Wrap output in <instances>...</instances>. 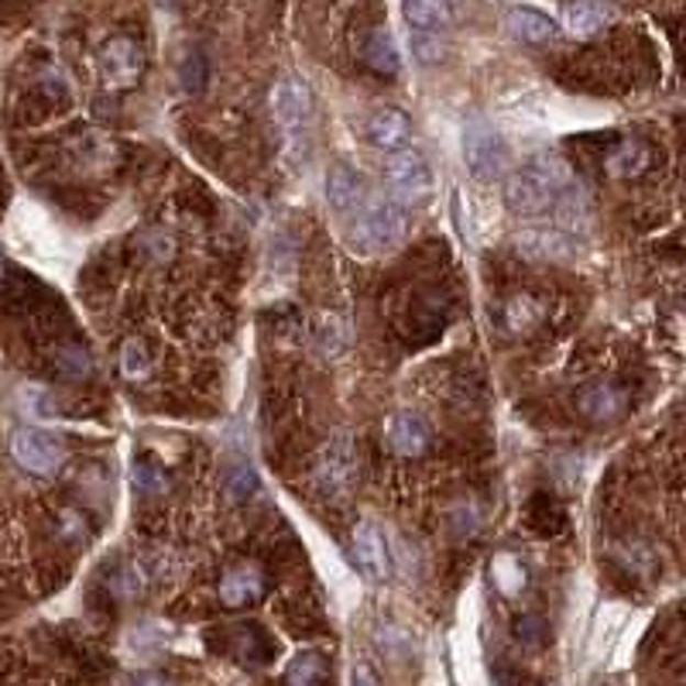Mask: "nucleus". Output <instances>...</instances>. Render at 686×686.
<instances>
[{
	"mask_svg": "<svg viewBox=\"0 0 686 686\" xmlns=\"http://www.w3.org/2000/svg\"><path fill=\"white\" fill-rule=\"evenodd\" d=\"M611 18H615V11H611V4H605V0H574L563 14V24L569 35L590 38L600 32V27H608Z\"/></svg>",
	"mask_w": 686,
	"mask_h": 686,
	"instance_id": "nucleus-15",
	"label": "nucleus"
},
{
	"mask_svg": "<svg viewBox=\"0 0 686 686\" xmlns=\"http://www.w3.org/2000/svg\"><path fill=\"white\" fill-rule=\"evenodd\" d=\"M649 165H652V152L639 137H621L608 152V176L615 179H639Z\"/></svg>",
	"mask_w": 686,
	"mask_h": 686,
	"instance_id": "nucleus-16",
	"label": "nucleus"
},
{
	"mask_svg": "<svg viewBox=\"0 0 686 686\" xmlns=\"http://www.w3.org/2000/svg\"><path fill=\"white\" fill-rule=\"evenodd\" d=\"M574 192V172L556 155H539L535 162L511 172L505 182V207L519 217H542L556 210Z\"/></svg>",
	"mask_w": 686,
	"mask_h": 686,
	"instance_id": "nucleus-1",
	"label": "nucleus"
},
{
	"mask_svg": "<svg viewBox=\"0 0 686 686\" xmlns=\"http://www.w3.org/2000/svg\"><path fill=\"white\" fill-rule=\"evenodd\" d=\"M508 35L519 38L525 45H546L556 38V21L550 14H542L535 8H514L508 11Z\"/></svg>",
	"mask_w": 686,
	"mask_h": 686,
	"instance_id": "nucleus-14",
	"label": "nucleus"
},
{
	"mask_svg": "<svg viewBox=\"0 0 686 686\" xmlns=\"http://www.w3.org/2000/svg\"><path fill=\"white\" fill-rule=\"evenodd\" d=\"M141 69H145V59H141V45L134 38L118 35L100 48V73L113 90H131V86H137Z\"/></svg>",
	"mask_w": 686,
	"mask_h": 686,
	"instance_id": "nucleus-8",
	"label": "nucleus"
},
{
	"mask_svg": "<svg viewBox=\"0 0 686 686\" xmlns=\"http://www.w3.org/2000/svg\"><path fill=\"white\" fill-rule=\"evenodd\" d=\"M354 686H381V683H378L375 670H370L367 663H357L354 666Z\"/></svg>",
	"mask_w": 686,
	"mask_h": 686,
	"instance_id": "nucleus-25",
	"label": "nucleus"
},
{
	"mask_svg": "<svg viewBox=\"0 0 686 686\" xmlns=\"http://www.w3.org/2000/svg\"><path fill=\"white\" fill-rule=\"evenodd\" d=\"M364 59H367L370 69L381 73V76H395L398 69H402V55H398L395 35L385 32V27H378V32L367 38V45H364Z\"/></svg>",
	"mask_w": 686,
	"mask_h": 686,
	"instance_id": "nucleus-19",
	"label": "nucleus"
},
{
	"mask_svg": "<svg viewBox=\"0 0 686 686\" xmlns=\"http://www.w3.org/2000/svg\"><path fill=\"white\" fill-rule=\"evenodd\" d=\"M580 412L590 422H615L624 412V391H618L615 385H590L580 391Z\"/></svg>",
	"mask_w": 686,
	"mask_h": 686,
	"instance_id": "nucleus-18",
	"label": "nucleus"
},
{
	"mask_svg": "<svg viewBox=\"0 0 686 686\" xmlns=\"http://www.w3.org/2000/svg\"><path fill=\"white\" fill-rule=\"evenodd\" d=\"M320 488L343 498L354 491L357 484V446H354V436L351 433H336L323 453H320Z\"/></svg>",
	"mask_w": 686,
	"mask_h": 686,
	"instance_id": "nucleus-7",
	"label": "nucleus"
},
{
	"mask_svg": "<svg viewBox=\"0 0 686 686\" xmlns=\"http://www.w3.org/2000/svg\"><path fill=\"white\" fill-rule=\"evenodd\" d=\"M402 14L416 32H436L450 21V0H402Z\"/></svg>",
	"mask_w": 686,
	"mask_h": 686,
	"instance_id": "nucleus-20",
	"label": "nucleus"
},
{
	"mask_svg": "<svg viewBox=\"0 0 686 686\" xmlns=\"http://www.w3.org/2000/svg\"><path fill=\"white\" fill-rule=\"evenodd\" d=\"M226 484H231V495H234V498H247V495H254L257 477H254V471H247V467L241 464V467H234L231 474H226Z\"/></svg>",
	"mask_w": 686,
	"mask_h": 686,
	"instance_id": "nucleus-23",
	"label": "nucleus"
},
{
	"mask_svg": "<svg viewBox=\"0 0 686 686\" xmlns=\"http://www.w3.org/2000/svg\"><path fill=\"white\" fill-rule=\"evenodd\" d=\"M385 179H388V189L395 196L416 199V196L429 192V186H433V172H429V162L416 148H398V152L388 155Z\"/></svg>",
	"mask_w": 686,
	"mask_h": 686,
	"instance_id": "nucleus-9",
	"label": "nucleus"
},
{
	"mask_svg": "<svg viewBox=\"0 0 686 686\" xmlns=\"http://www.w3.org/2000/svg\"><path fill=\"white\" fill-rule=\"evenodd\" d=\"M429 422L416 412H398L391 416L388 422V446L398 453V456H422L429 450Z\"/></svg>",
	"mask_w": 686,
	"mask_h": 686,
	"instance_id": "nucleus-12",
	"label": "nucleus"
},
{
	"mask_svg": "<svg viewBox=\"0 0 686 686\" xmlns=\"http://www.w3.org/2000/svg\"><path fill=\"white\" fill-rule=\"evenodd\" d=\"M367 137H370V145H378L381 152H398V148H406V145H409V137H412V121H409V113H406V110H398V107L378 110L375 118L367 121Z\"/></svg>",
	"mask_w": 686,
	"mask_h": 686,
	"instance_id": "nucleus-11",
	"label": "nucleus"
},
{
	"mask_svg": "<svg viewBox=\"0 0 686 686\" xmlns=\"http://www.w3.org/2000/svg\"><path fill=\"white\" fill-rule=\"evenodd\" d=\"M121 367H124V375H128L131 381L145 378V370H148V354H145V347H141L137 340H131L128 347H124V354H121Z\"/></svg>",
	"mask_w": 686,
	"mask_h": 686,
	"instance_id": "nucleus-22",
	"label": "nucleus"
},
{
	"mask_svg": "<svg viewBox=\"0 0 686 686\" xmlns=\"http://www.w3.org/2000/svg\"><path fill=\"white\" fill-rule=\"evenodd\" d=\"M272 580L268 569L254 560H241L234 566H226L220 580H217V605H223L226 611H251L268 597Z\"/></svg>",
	"mask_w": 686,
	"mask_h": 686,
	"instance_id": "nucleus-5",
	"label": "nucleus"
},
{
	"mask_svg": "<svg viewBox=\"0 0 686 686\" xmlns=\"http://www.w3.org/2000/svg\"><path fill=\"white\" fill-rule=\"evenodd\" d=\"M464 158L471 176L480 182H498L508 168V141L501 137L498 128H491L488 121H471L464 128Z\"/></svg>",
	"mask_w": 686,
	"mask_h": 686,
	"instance_id": "nucleus-3",
	"label": "nucleus"
},
{
	"mask_svg": "<svg viewBox=\"0 0 686 686\" xmlns=\"http://www.w3.org/2000/svg\"><path fill=\"white\" fill-rule=\"evenodd\" d=\"M361 196H364V186H361V176L351 168V165H333L330 176H327V199L330 207L340 210V213H351V210H361Z\"/></svg>",
	"mask_w": 686,
	"mask_h": 686,
	"instance_id": "nucleus-17",
	"label": "nucleus"
},
{
	"mask_svg": "<svg viewBox=\"0 0 686 686\" xmlns=\"http://www.w3.org/2000/svg\"><path fill=\"white\" fill-rule=\"evenodd\" d=\"M433 45H440V42L429 38V32L416 35V55H419L422 63H436V59H443V48H433Z\"/></svg>",
	"mask_w": 686,
	"mask_h": 686,
	"instance_id": "nucleus-24",
	"label": "nucleus"
},
{
	"mask_svg": "<svg viewBox=\"0 0 686 686\" xmlns=\"http://www.w3.org/2000/svg\"><path fill=\"white\" fill-rule=\"evenodd\" d=\"M542 508L546 511H539V505L532 501V511H529V525L542 535H556L563 529V508L550 498H542Z\"/></svg>",
	"mask_w": 686,
	"mask_h": 686,
	"instance_id": "nucleus-21",
	"label": "nucleus"
},
{
	"mask_svg": "<svg viewBox=\"0 0 686 686\" xmlns=\"http://www.w3.org/2000/svg\"><path fill=\"white\" fill-rule=\"evenodd\" d=\"M351 553L354 563L361 566V574L370 580H388L391 577V553H388V539L375 522H357L351 535Z\"/></svg>",
	"mask_w": 686,
	"mask_h": 686,
	"instance_id": "nucleus-10",
	"label": "nucleus"
},
{
	"mask_svg": "<svg viewBox=\"0 0 686 686\" xmlns=\"http://www.w3.org/2000/svg\"><path fill=\"white\" fill-rule=\"evenodd\" d=\"M11 456L18 461L21 471L35 474V477H48L63 467V443L55 440L45 429H35V425H24L14 433L11 440Z\"/></svg>",
	"mask_w": 686,
	"mask_h": 686,
	"instance_id": "nucleus-6",
	"label": "nucleus"
},
{
	"mask_svg": "<svg viewBox=\"0 0 686 686\" xmlns=\"http://www.w3.org/2000/svg\"><path fill=\"white\" fill-rule=\"evenodd\" d=\"M514 247L529 262H566V257H574V244L556 231H522L514 237Z\"/></svg>",
	"mask_w": 686,
	"mask_h": 686,
	"instance_id": "nucleus-13",
	"label": "nucleus"
},
{
	"mask_svg": "<svg viewBox=\"0 0 686 686\" xmlns=\"http://www.w3.org/2000/svg\"><path fill=\"white\" fill-rule=\"evenodd\" d=\"M312 110H317V100H312V90L302 79L285 76L281 82H275L272 113H275V124H278L281 137L289 141V145H299V141L309 134Z\"/></svg>",
	"mask_w": 686,
	"mask_h": 686,
	"instance_id": "nucleus-4",
	"label": "nucleus"
},
{
	"mask_svg": "<svg viewBox=\"0 0 686 686\" xmlns=\"http://www.w3.org/2000/svg\"><path fill=\"white\" fill-rule=\"evenodd\" d=\"M406 234H409V213L398 199H370L354 220V237L370 251L402 244Z\"/></svg>",
	"mask_w": 686,
	"mask_h": 686,
	"instance_id": "nucleus-2",
	"label": "nucleus"
}]
</instances>
